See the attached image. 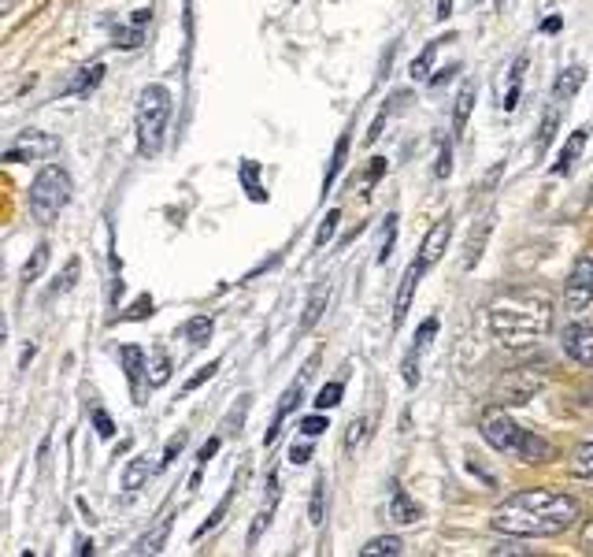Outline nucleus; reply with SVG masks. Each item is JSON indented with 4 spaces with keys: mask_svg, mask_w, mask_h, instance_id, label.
<instances>
[{
    "mask_svg": "<svg viewBox=\"0 0 593 557\" xmlns=\"http://www.w3.org/2000/svg\"><path fill=\"white\" fill-rule=\"evenodd\" d=\"M519 461H527V464H546V461H553L557 458V450H553V442L549 439H541V435L535 431H527L524 435V442H519V453H516Z\"/></svg>",
    "mask_w": 593,
    "mask_h": 557,
    "instance_id": "nucleus-20",
    "label": "nucleus"
},
{
    "mask_svg": "<svg viewBox=\"0 0 593 557\" xmlns=\"http://www.w3.org/2000/svg\"><path fill=\"white\" fill-rule=\"evenodd\" d=\"M75 182L60 164H45L30 182V216L37 223H53L60 212L71 205Z\"/></svg>",
    "mask_w": 593,
    "mask_h": 557,
    "instance_id": "nucleus-4",
    "label": "nucleus"
},
{
    "mask_svg": "<svg viewBox=\"0 0 593 557\" xmlns=\"http://www.w3.org/2000/svg\"><path fill=\"white\" fill-rule=\"evenodd\" d=\"M438 19H449L453 15V0H438V12H434Z\"/></svg>",
    "mask_w": 593,
    "mask_h": 557,
    "instance_id": "nucleus-55",
    "label": "nucleus"
},
{
    "mask_svg": "<svg viewBox=\"0 0 593 557\" xmlns=\"http://www.w3.org/2000/svg\"><path fill=\"white\" fill-rule=\"evenodd\" d=\"M494 554H527V550H519L516 543H500V546H494Z\"/></svg>",
    "mask_w": 593,
    "mask_h": 557,
    "instance_id": "nucleus-57",
    "label": "nucleus"
},
{
    "mask_svg": "<svg viewBox=\"0 0 593 557\" xmlns=\"http://www.w3.org/2000/svg\"><path fill=\"white\" fill-rule=\"evenodd\" d=\"M238 179H241L249 201H257V205H260V201H268V194H263V186H260V164H257V160H241Z\"/></svg>",
    "mask_w": 593,
    "mask_h": 557,
    "instance_id": "nucleus-25",
    "label": "nucleus"
},
{
    "mask_svg": "<svg viewBox=\"0 0 593 557\" xmlns=\"http://www.w3.org/2000/svg\"><path fill=\"white\" fill-rule=\"evenodd\" d=\"M212 331H216V320H212V317H193V320L186 323V328H182V334H186V339H190V346H193V350L208 346Z\"/></svg>",
    "mask_w": 593,
    "mask_h": 557,
    "instance_id": "nucleus-30",
    "label": "nucleus"
},
{
    "mask_svg": "<svg viewBox=\"0 0 593 557\" xmlns=\"http://www.w3.org/2000/svg\"><path fill=\"white\" fill-rule=\"evenodd\" d=\"M216 372H219V361H208V364H204V368L197 372V376H190V379H186V387H182V394H193L197 387H204V383L216 376Z\"/></svg>",
    "mask_w": 593,
    "mask_h": 557,
    "instance_id": "nucleus-44",
    "label": "nucleus"
},
{
    "mask_svg": "<svg viewBox=\"0 0 593 557\" xmlns=\"http://www.w3.org/2000/svg\"><path fill=\"white\" fill-rule=\"evenodd\" d=\"M593 301V257H582L571 265L568 282H564V309L568 312H582Z\"/></svg>",
    "mask_w": 593,
    "mask_h": 557,
    "instance_id": "nucleus-7",
    "label": "nucleus"
},
{
    "mask_svg": "<svg viewBox=\"0 0 593 557\" xmlns=\"http://www.w3.org/2000/svg\"><path fill=\"white\" fill-rule=\"evenodd\" d=\"M171 119V89L152 83L141 89L138 108H134V130H138V149L141 157H157L163 149V135H168Z\"/></svg>",
    "mask_w": 593,
    "mask_h": 557,
    "instance_id": "nucleus-3",
    "label": "nucleus"
},
{
    "mask_svg": "<svg viewBox=\"0 0 593 557\" xmlns=\"http://www.w3.org/2000/svg\"><path fill=\"white\" fill-rule=\"evenodd\" d=\"M449 238H453V216H442L434 223L431 231H427V238H423V246H419V257H416V265L423 268V271H431L438 260L445 257V246H449Z\"/></svg>",
    "mask_w": 593,
    "mask_h": 557,
    "instance_id": "nucleus-10",
    "label": "nucleus"
},
{
    "mask_svg": "<svg viewBox=\"0 0 593 557\" xmlns=\"http://www.w3.org/2000/svg\"><path fill=\"white\" fill-rule=\"evenodd\" d=\"M312 376V368H304V376L301 379H293L290 387H285V394H282V401H279V409H274V420H271V428H268V435H263V446H271L274 439H279V431H282V424H285V417L296 409V401L304 398V379Z\"/></svg>",
    "mask_w": 593,
    "mask_h": 557,
    "instance_id": "nucleus-11",
    "label": "nucleus"
},
{
    "mask_svg": "<svg viewBox=\"0 0 593 557\" xmlns=\"http://www.w3.org/2000/svg\"><path fill=\"white\" fill-rule=\"evenodd\" d=\"M268 499H263L260 505V513L252 516V528H249V550L260 543V535L271 528V521H274V510H279V475H271V483H268Z\"/></svg>",
    "mask_w": 593,
    "mask_h": 557,
    "instance_id": "nucleus-15",
    "label": "nucleus"
},
{
    "mask_svg": "<svg viewBox=\"0 0 593 557\" xmlns=\"http://www.w3.org/2000/svg\"><path fill=\"white\" fill-rule=\"evenodd\" d=\"M168 379H171V357H168V350L157 346V350L149 353V387L160 390Z\"/></svg>",
    "mask_w": 593,
    "mask_h": 557,
    "instance_id": "nucleus-28",
    "label": "nucleus"
},
{
    "mask_svg": "<svg viewBox=\"0 0 593 557\" xmlns=\"http://www.w3.org/2000/svg\"><path fill=\"white\" fill-rule=\"evenodd\" d=\"M130 23L145 26V23H149V8H138V12H134V19H130Z\"/></svg>",
    "mask_w": 593,
    "mask_h": 557,
    "instance_id": "nucleus-58",
    "label": "nucleus"
},
{
    "mask_svg": "<svg viewBox=\"0 0 593 557\" xmlns=\"http://www.w3.org/2000/svg\"><path fill=\"white\" fill-rule=\"evenodd\" d=\"M434 56H438V42H427L423 49H419V56L412 60V67H408V75H412V83H431Z\"/></svg>",
    "mask_w": 593,
    "mask_h": 557,
    "instance_id": "nucleus-26",
    "label": "nucleus"
},
{
    "mask_svg": "<svg viewBox=\"0 0 593 557\" xmlns=\"http://www.w3.org/2000/svg\"><path fill=\"white\" fill-rule=\"evenodd\" d=\"M349 141H353L349 135L337 138V146H334V153H331V168H326V175H323V194H331L334 182H337V175H342L345 160H349Z\"/></svg>",
    "mask_w": 593,
    "mask_h": 557,
    "instance_id": "nucleus-23",
    "label": "nucleus"
},
{
    "mask_svg": "<svg viewBox=\"0 0 593 557\" xmlns=\"http://www.w3.org/2000/svg\"><path fill=\"white\" fill-rule=\"evenodd\" d=\"M393 246H397V212H393V216H386L382 246H378V265H386V260L393 257Z\"/></svg>",
    "mask_w": 593,
    "mask_h": 557,
    "instance_id": "nucleus-37",
    "label": "nucleus"
},
{
    "mask_svg": "<svg viewBox=\"0 0 593 557\" xmlns=\"http://www.w3.org/2000/svg\"><path fill=\"white\" fill-rule=\"evenodd\" d=\"M390 516L397 524H416L419 516H423V510H419V505L408 499L405 494V488H393V499H390Z\"/></svg>",
    "mask_w": 593,
    "mask_h": 557,
    "instance_id": "nucleus-24",
    "label": "nucleus"
},
{
    "mask_svg": "<svg viewBox=\"0 0 593 557\" xmlns=\"http://www.w3.org/2000/svg\"><path fill=\"white\" fill-rule=\"evenodd\" d=\"M364 428H367V420H353L349 424V435H345V450H356V446L364 442Z\"/></svg>",
    "mask_w": 593,
    "mask_h": 557,
    "instance_id": "nucleus-49",
    "label": "nucleus"
},
{
    "mask_svg": "<svg viewBox=\"0 0 593 557\" xmlns=\"http://www.w3.org/2000/svg\"><path fill=\"white\" fill-rule=\"evenodd\" d=\"M438 179H449L453 175V146L449 141H442V149H438V168H434Z\"/></svg>",
    "mask_w": 593,
    "mask_h": 557,
    "instance_id": "nucleus-46",
    "label": "nucleus"
},
{
    "mask_svg": "<svg viewBox=\"0 0 593 557\" xmlns=\"http://www.w3.org/2000/svg\"><path fill=\"white\" fill-rule=\"evenodd\" d=\"M382 175H386V157H371V168H367V186H375Z\"/></svg>",
    "mask_w": 593,
    "mask_h": 557,
    "instance_id": "nucleus-50",
    "label": "nucleus"
},
{
    "mask_svg": "<svg viewBox=\"0 0 593 557\" xmlns=\"http://www.w3.org/2000/svg\"><path fill=\"white\" fill-rule=\"evenodd\" d=\"M152 312H157V301H152V293H141L134 306H130V312H122L119 320H149Z\"/></svg>",
    "mask_w": 593,
    "mask_h": 557,
    "instance_id": "nucleus-39",
    "label": "nucleus"
},
{
    "mask_svg": "<svg viewBox=\"0 0 593 557\" xmlns=\"http://www.w3.org/2000/svg\"><path fill=\"white\" fill-rule=\"evenodd\" d=\"M216 450H219V439H208V442L201 446V453H197V464H201V469H204V464H208L212 458H216Z\"/></svg>",
    "mask_w": 593,
    "mask_h": 557,
    "instance_id": "nucleus-51",
    "label": "nucleus"
},
{
    "mask_svg": "<svg viewBox=\"0 0 593 557\" xmlns=\"http://www.w3.org/2000/svg\"><path fill=\"white\" fill-rule=\"evenodd\" d=\"M116 45H119V49H138V45H141V26L130 23V26L116 30Z\"/></svg>",
    "mask_w": 593,
    "mask_h": 557,
    "instance_id": "nucleus-45",
    "label": "nucleus"
},
{
    "mask_svg": "<svg viewBox=\"0 0 593 557\" xmlns=\"http://www.w3.org/2000/svg\"><path fill=\"white\" fill-rule=\"evenodd\" d=\"M168 535H171V516H163V521L152 528L145 539H141L138 546H134V554H160L163 550V543H168Z\"/></svg>",
    "mask_w": 593,
    "mask_h": 557,
    "instance_id": "nucleus-32",
    "label": "nucleus"
},
{
    "mask_svg": "<svg viewBox=\"0 0 593 557\" xmlns=\"http://www.w3.org/2000/svg\"><path fill=\"white\" fill-rule=\"evenodd\" d=\"M78 271H82V260L78 257H71L67 260V268H64V279L56 282L53 293H67V290H75V282H78Z\"/></svg>",
    "mask_w": 593,
    "mask_h": 557,
    "instance_id": "nucleus-41",
    "label": "nucleus"
},
{
    "mask_svg": "<svg viewBox=\"0 0 593 557\" xmlns=\"http://www.w3.org/2000/svg\"><path fill=\"white\" fill-rule=\"evenodd\" d=\"M105 83V64H94V67H86L82 75L64 89V97H86V94H94V89Z\"/></svg>",
    "mask_w": 593,
    "mask_h": 557,
    "instance_id": "nucleus-22",
    "label": "nucleus"
},
{
    "mask_svg": "<svg viewBox=\"0 0 593 557\" xmlns=\"http://www.w3.org/2000/svg\"><path fill=\"white\" fill-rule=\"evenodd\" d=\"M582 550L593 554V521H586V528H582Z\"/></svg>",
    "mask_w": 593,
    "mask_h": 557,
    "instance_id": "nucleus-54",
    "label": "nucleus"
},
{
    "mask_svg": "<svg viewBox=\"0 0 593 557\" xmlns=\"http://www.w3.org/2000/svg\"><path fill=\"white\" fill-rule=\"evenodd\" d=\"M478 435L486 439L489 450L497 453H519V442H524V428L508 417L505 405H489V409H483V417H478Z\"/></svg>",
    "mask_w": 593,
    "mask_h": 557,
    "instance_id": "nucleus-5",
    "label": "nucleus"
},
{
    "mask_svg": "<svg viewBox=\"0 0 593 557\" xmlns=\"http://www.w3.org/2000/svg\"><path fill=\"white\" fill-rule=\"evenodd\" d=\"M48 149H56L53 138H41V135H30V138H19L12 149L4 153L8 164H23V160H34L37 153H48Z\"/></svg>",
    "mask_w": 593,
    "mask_h": 557,
    "instance_id": "nucleus-19",
    "label": "nucleus"
},
{
    "mask_svg": "<svg viewBox=\"0 0 593 557\" xmlns=\"http://www.w3.org/2000/svg\"><path fill=\"white\" fill-rule=\"evenodd\" d=\"M75 554H78V557H86V554H94V539H78V546H75Z\"/></svg>",
    "mask_w": 593,
    "mask_h": 557,
    "instance_id": "nucleus-56",
    "label": "nucleus"
},
{
    "mask_svg": "<svg viewBox=\"0 0 593 557\" xmlns=\"http://www.w3.org/2000/svg\"><path fill=\"white\" fill-rule=\"evenodd\" d=\"M337 219H342V212H337V208H331V212H326V219L320 223V231H315V249H323L326 242L334 238V231H337Z\"/></svg>",
    "mask_w": 593,
    "mask_h": 557,
    "instance_id": "nucleus-40",
    "label": "nucleus"
},
{
    "mask_svg": "<svg viewBox=\"0 0 593 557\" xmlns=\"http://www.w3.org/2000/svg\"><path fill=\"white\" fill-rule=\"evenodd\" d=\"M557 130H560V108H546V116H541V127H538V141H535V153L541 157L549 146H553V138H557Z\"/></svg>",
    "mask_w": 593,
    "mask_h": 557,
    "instance_id": "nucleus-29",
    "label": "nucleus"
},
{
    "mask_svg": "<svg viewBox=\"0 0 593 557\" xmlns=\"http://www.w3.org/2000/svg\"><path fill=\"white\" fill-rule=\"evenodd\" d=\"M401 557L405 554V543L397 539V535H375L371 543L360 546V557Z\"/></svg>",
    "mask_w": 593,
    "mask_h": 557,
    "instance_id": "nucleus-27",
    "label": "nucleus"
},
{
    "mask_svg": "<svg viewBox=\"0 0 593 557\" xmlns=\"http://www.w3.org/2000/svg\"><path fill=\"white\" fill-rule=\"evenodd\" d=\"M586 138H590V127H579V130H571L568 141H564V149H560V157H557V164L549 168L553 175H571L579 164V157H582V149H586Z\"/></svg>",
    "mask_w": 593,
    "mask_h": 557,
    "instance_id": "nucleus-14",
    "label": "nucleus"
},
{
    "mask_svg": "<svg viewBox=\"0 0 593 557\" xmlns=\"http://www.w3.org/2000/svg\"><path fill=\"white\" fill-rule=\"evenodd\" d=\"M560 346H564V353L575 364L593 368V323H586V320L568 323L564 334H560Z\"/></svg>",
    "mask_w": 593,
    "mask_h": 557,
    "instance_id": "nucleus-9",
    "label": "nucleus"
},
{
    "mask_svg": "<svg viewBox=\"0 0 593 557\" xmlns=\"http://www.w3.org/2000/svg\"><path fill=\"white\" fill-rule=\"evenodd\" d=\"M472 4H483V0H472Z\"/></svg>",
    "mask_w": 593,
    "mask_h": 557,
    "instance_id": "nucleus-60",
    "label": "nucleus"
},
{
    "mask_svg": "<svg viewBox=\"0 0 593 557\" xmlns=\"http://www.w3.org/2000/svg\"><path fill=\"white\" fill-rule=\"evenodd\" d=\"M45 268H48V242H41V246L34 249V257L23 265V282H37Z\"/></svg>",
    "mask_w": 593,
    "mask_h": 557,
    "instance_id": "nucleus-34",
    "label": "nucleus"
},
{
    "mask_svg": "<svg viewBox=\"0 0 593 557\" xmlns=\"http://www.w3.org/2000/svg\"><path fill=\"white\" fill-rule=\"evenodd\" d=\"M94 428H97L100 439H111V435H116V424H111V417H108L105 409H97V413H94Z\"/></svg>",
    "mask_w": 593,
    "mask_h": 557,
    "instance_id": "nucleus-48",
    "label": "nucleus"
},
{
    "mask_svg": "<svg viewBox=\"0 0 593 557\" xmlns=\"http://www.w3.org/2000/svg\"><path fill=\"white\" fill-rule=\"evenodd\" d=\"M579 516H582L579 499H571L564 491L535 488V491L508 494L494 510V516H489V524L505 539H553V535L575 528Z\"/></svg>",
    "mask_w": 593,
    "mask_h": 557,
    "instance_id": "nucleus-1",
    "label": "nucleus"
},
{
    "mask_svg": "<svg viewBox=\"0 0 593 557\" xmlns=\"http://www.w3.org/2000/svg\"><path fill=\"white\" fill-rule=\"evenodd\" d=\"M582 83H586V67L582 64H571L564 67L560 75L553 78V100L557 105H564V100H571L582 89Z\"/></svg>",
    "mask_w": 593,
    "mask_h": 557,
    "instance_id": "nucleus-18",
    "label": "nucleus"
},
{
    "mask_svg": "<svg viewBox=\"0 0 593 557\" xmlns=\"http://www.w3.org/2000/svg\"><path fill=\"white\" fill-rule=\"evenodd\" d=\"M582 401H586V405H593V387L586 390V398H582Z\"/></svg>",
    "mask_w": 593,
    "mask_h": 557,
    "instance_id": "nucleus-59",
    "label": "nucleus"
},
{
    "mask_svg": "<svg viewBox=\"0 0 593 557\" xmlns=\"http://www.w3.org/2000/svg\"><path fill=\"white\" fill-rule=\"evenodd\" d=\"M524 71H527V56H519L513 64V78H508V94H505V111H513L519 105V86H524Z\"/></svg>",
    "mask_w": 593,
    "mask_h": 557,
    "instance_id": "nucleus-35",
    "label": "nucleus"
},
{
    "mask_svg": "<svg viewBox=\"0 0 593 557\" xmlns=\"http://www.w3.org/2000/svg\"><path fill=\"white\" fill-rule=\"evenodd\" d=\"M149 475H152V464H149V458H134L122 469V488L127 491H141L149 483Z\"/></svg>",
    "mask_w": 593,
    "mask_h": 557,
    "instance_id": "nucleus-31",
    "label": "nucleus"
},
{
    "mask_svg": "<svg viewBox=\"0 0 593 557\" xmlns=\"http://www.w3.org/2000/svg\"><path fill=\"white\" fill-rule=\"evenodd\" d=\"M326 306H331V282H323V287L312 290V298H309V306H304V312H301V323H296V331L309 334L315 323L323 320Z\"/></svg>",
    "mask_w": 593,
    "mask_h": 557,
    "instance_id": "nucleus-17",
    "label": "nucleus"
},
{
    "mask_svg": "<svg viewBox=\"0 0 593 557\" xmlns=\"http://www.w3.org/2000/svg\"><path fill=\"white\" fill-rule=\"evenodd\" d=\"M119 364H122V376L130 379V390H134V398L141 394V379H149V357L141 346H122L119 350ZM141 401V398H138Z\"/></svg>",
    "mask_w": 593,
    "mask_h": 557,
    "instance_id": "nucleus-13",
    "label": "nucleus"
},
{
    "mask_svg": "<svg viewBox=\"0 0 593 557\" xmlns=\"http://www.w3.org/2000/svg\"><path fill=\"white\" fill-rule=\"evenodd\" d=\"M326 428H331V420H326V413H323V409H315L312 417H304V420H301V431L309 435V439H315V435H323Z\"/></svg>",
    "mask_w": 593,
    "mask_h": 557,
    "instance_id": "nucleus-43",
    "label": "nucleus"
},
{
    "mask_svg": "<svg viewBox=\"0 0 593 557\" xmlns=\"http://www.w3.org/2000/svg\"><path fill=\"white\" fill-rule=\"evenodd\" d=\"M553 328V301L541 290H505L489 301V331L505 342L508 350H524L541 342Z\"/></svg>",
    "mask_w": 593,
    "mask_h": 557,
    "instance_id": "nucleus-2",
    "label": "nucleus"
},
{
    "mask_svg": "<svg viewBox=\"0 0 593 557\" xmlns=\"http://www.w3.org/2000/svg\"><path fill=\"white\" fill-rule=\"evenodd\" d=\"M541 387H546V372L524 364V368H513L505 379L497 383L494 398H497V405H524V401L535 398Z\"/></svg>",
    "mask_w": 593,
    "mask_h": 557,
    "instance_id": "nucleus-6",
    "label": "nucleus"
},
{
    "mask_svg": "<svg viewBox=\"0 0 593 557\" xmlns=\"http://www.w3.org/2000/svg\"><path fill=\"white\" fill-rule=\"evenodd\" d=\"M427 271L416 265H408L405 271V279H401V287H397V301H393V328H405V320H408V312H412V298H416V290H419V279H423Z\"/></svg>",
    "mask_w": 593,
    "mask_h": 557,
    "instance_id": "nucleus-12",
    "label": "nucleus"
},
{
    "mask_svg": "<svg viewBox=\"0 0 593 557\" xmlns=\"http://www.w3.org/2000/svg\"><path fill=\"white\" fill-rule=\"evenodd\" d=\"M456 71H460V67L453 64V67H445V71H442V75H431V89H438V86H445V83H449V78H453V75H456Z\"/></svg>",
    "mask_w": 593,
    "mask_h": 557,
    "instance_id": "nucleus-52",
    "label": "nucleus"
},
{
    "mask_svg": "<svg viewBox=\"0 0 593 557\" xmlns=\"http://www.w3.org/2000/svg\"><path fill=\"white\" fill-rule=\"evenodd\" d=\"M323 505H326V483L323 480H315V488H312V502H309V521L320 528L323 524Z\"/></svg>",
    "mask_w": 593,
    "mask_h": 557,
    "instance_id": "nucleus-38",
    "label": "nucleus"
},
{
    "mask_svg": "<svg viewBox=\"0 0 593 557\" xmlns=\"http://www.w3.org/2000/svg\"><path fill=\"white\" fill-rule=\"evenodd\" d=\"M475 100H478L475 78H464V83H460V89H456V105H453V135H464L467 119H472Z\"/></svg>",
    "mask_w": 593,
    "mask_h": 557,
    "instance_id": "nucleus-16",
    "label": "nucleus"
},
{
    "mask_svg": "<svg viewBox=\"0 0 593 557\" xmlns=\"http://www.w3.org/2000/svg\"><path fill=\"white\" fill-rule=\"evenodd\" d=\"M434 334H438V317H427L423 323H419L416 342H412V346H408L405 361H401L405 387H408V390H416V387H419V357H423L427 346H431V342H434Z\"/></svg>",
    "mask_w": 593,
    "mask_h": 557,
    "instance_id": "nucleus-8",
    "label": "nucleus"
},
{
    "mask_svg": "<svg viewBox=\"0 0 593 557\" xmlns=\"http://www.w3.org/2000/svg\"><path fill=\"white\" fill-rule=\"evenodd\" d=\"M186 442H190V435H186V431H179L175 439H171L168 446H163V458H160V464H163V469H168V464H175V458H179V453L186 450Z\"/></svg>",
    "mask_w": 593,
    "mask_h": 557,
    "instance_id": "nucleus-42",
    "label": "nucleus"
},
{
    "mask_svg": "<svg viewBox=\"0 0 593 557\" xmlns=\"http://www.w3.org/2000/svg\"><path fill=\"white\" fill-rule=\"evenodd\" d=\"M312 461V442H293L290 446V464L293 469H301V464Z\"/></svg>",
    "mask_w": 593,
    "mask_h": 557,
    "instance_id": "nucleus-47",
    "label": "nucleus"
},
{
    "mask_svg": "<svg viewBox=\"0 0 593 557\" xmlns=\"http://www.w3.org/2000/svg\"><path fill=\"white\" fill-rule=\"evenodd\" d=\"M342 394H345V383H326V387L315 394V409H323V413H331L334 405H342Z\"/></svg>",
    "mask_w": 593,
    "mask_h": 557,
    "instance_id": "nucleus-36",
    "label": "nucleus"
},
{
    "mask_svg": "<svg viewBox=\"0 0 593 557\" xmlns=\"http://www.w3.org/2000/svg\"><path fill=\"white\" fill-rule=\"evenodd\" d=\"M241 483H245V475H238V480L230 483V488H227V494H223V499H219V505H216V510H212V516H208V521H204L201 528L193 532V539H204V535H208L212 528H219V521H223V516L230 513L234 499H238V494H241Z\"/></svg>",
    "mask_w": 593,
    "mask_h": 557,
    "instance_id": "nucleus-21",
    "label": "nucleus"
},
{
    "mask_svg": "<svg viewBox=\"0 0 593 557\" xmlns=\"http://www.w3.org/2000/svg\"><path fill=\"white\" fill-rule=\"evenodd\" d=\"M560 26H564L560 23V15H549L546 23H541V34H560Z\"/></svg>",
    "mask_w": 593,
    "mask_h": 557,
    "instance_id": "nucleus-53",
    "label": "nucleus"
},
{
    "mask_svg": "<svg viewBox=\"0 0 593 557\" xmlns=\"http://www.w3.org/2000/svg\"><path fill=\"white\" fill-rule=\"evenodd\" d=\"M571 472L582 475V480H593V439L582 442L575 453H571Z\"/></svg>",
    "mask_w": 593,
    "mask_h": 557,
    "instance_id": "nucleus-33",
    "label": "nucleus"
}]
</instances>
